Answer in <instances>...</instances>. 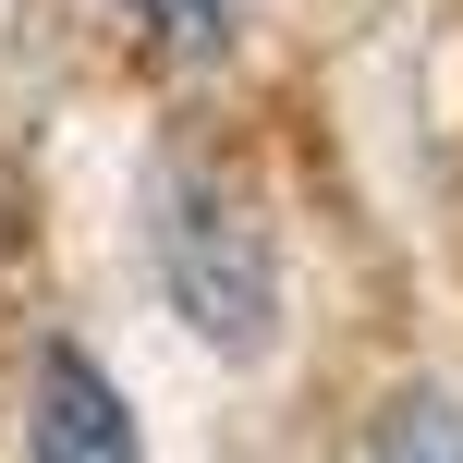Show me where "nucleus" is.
Returning a JSON list of instances; mask_svg holds the SVG:
<instances>
[{
  "instance_id": "7ed1b4c3",
  "label": "nucleus",
  "mask_w": 463,
  "mask_h": 463,
  "mask_svg": "<svg viewBox=\"0 0 463 463\" xmlns=\"http://www.w3.org/2000/svg\"><path fill=\"white\" fill-rule=\"evenodd\" d=\"M122 24L146 49H171V61H220L244 37V0H122Z\"/></svg>"
},
{
  "instance_id": "f257e3e1",
  "label": "nucleus",
  "mask_w": 463,
  "mask_h": 463,
  "mask_svg": "<svg viewBox=\"0 0 463 463\" xmlns=\"http://www.w3.org/2000/svg\"><path fill=\"white\" fill-rule=\"evenodd\" d=\"M146 256H159L171 317H184L208 354L256 366V354L280 342V244H269V220H256L220 171H159V195H146Z\"/></svg>"
},
{
  "instance_id": "f03ea898",
  "label": "nucleus",
  "mask_w": 463,
  "mask_h": 463,
  "mask_svg": "<svg viewBox=\"0 0 463 463\" xmlns=\"http://www.w3.org/2000/svg\"><path fill=\"white\" fill-rule=\"evenodd\" d=\"M24 463H135V415H122V391L73 342L37 354V427H24Z\"/></svg>"
},
{
  "instance_id": "20e7f679",
  "label": "nucleus",
  "mask_w": 463,
  "mask_h": 463,
  "mask_svg": "<svg viewBox=\"0 0 463 463\" xmlns=\"http://www.w3.org/2000/svg\"><path fill=\"white\" fill-rule=\"evenodd\" d=\"M366 463H463V415H451V391H391V415H378Z\"/></svg>"
}]
</instances>
